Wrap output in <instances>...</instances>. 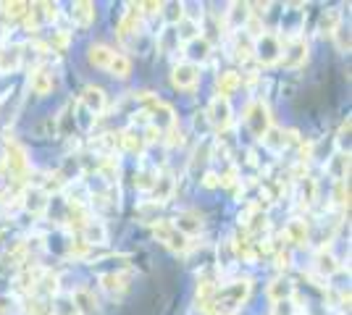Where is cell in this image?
Returning a JSON list of instances; mask_svg holds the SVG:
<instances>
[{
	"label": "cell",
	"instance_id": "8",
	"mask_svg": "<svg viewBox=\"0 0 352 315\" xmlns=\"http://www.w3.org/2000/svg\"><path fill=\"white\" fill-rule=\"evenodd\" d=\"M74 19H76L79 24H85V27H87L89 21L95 19V11H92V5H89V3H76V5H74Z\"/></svg>",
	"mask_w": 352,
	"mask_h": 315
},
{
	"label": "cell",
	"instance_id": "5",
	"mask_svg": "<svg viewBox=\"0 0 352 315\" xmlns=\"http://www.w3.org/2000/svg\"><path fill=\"white\" fill-rule=\"evenodd\" d=\"M210 121H213L216 126H226V124H229V103H226V100H221V97L213 100V108H210Z\"/></svg>",
	"mask_w": 352,
	"mask_h": 315
},
{
	"label": "cell",
	"instance_id": "2",
	"mask_svg": "<svg viewBox=\"0 0 352 315\" xmlns=\"http://www.w3.org/2000/svg\"><path fill=\"white\" fill-rule=\"evenodd\" d=\"M308 56V45L302 43V40H289L287 45H281V63L284 66H297V63H302Z\"/></svg>",
	"mask_w": 352,
	"mask_h": 315
},
{
	"label": "cell",
	"instance_id": "10",
	"mask_svg": "<svg viewBox=\"0 0 352 315\" xmlns=\"http://www.w3.org/2000/svg\"><path fill=\"white\" fill-rule=\"evenodd\" d=\"M236 84H239V76H236V74H223V76H221V79H219V92L223 95V100L232 95V90H234Z\"/></svg>",
	"mask_w": 352,
	"mask_h": 315
},
{
	"label": "cell",
	"instance_id": "4",
	"mask_svg": "<svg viewBox=\"0 0 352 315\" xmlns=\"http://www.w3.org/2000/svg\"><path fill=\"white\" fill-rule=\"evenodd\" d=\"M113 50L105 45H92L89 47V63L92 66H98V69H108L111 66V60H113Z\"/></svg>",
	"mask_w": 352,
	"mask_h": 315
},
{
	"label": "cell",
	"instance_id": "9",
	"mask_svg": "<svg viewBox=\"0 0 352 315\" xmlns=\"http://www.w3.org/2000/svg\"><path fill=\"white\" fill-rule=\"evenodd\" d=\"M108 71H111L113 76H129V60L116 53L113 60H111V66H108Z\"/></svg>",
	"mask_w": 352,
	"mask_h": 315
},
{
	"label": "cell",
	"instance_id": "3",
	"mask_svg": "<svg viewBox=\"0 0 352 315\" xmlns=\"http://www.w3.org/2000/svg\"><path fill=\"white\" fill-rule=\"evenodd\" d=\"M248 124L252 126V135L263 137L268 132V116H265L263 105H250L248 108Z\"/></svg>",
	"mask_w": 352,
	"mask_h": 315
},
{
	"label": "cell",
	"instance_id": "7",
	"mask_svg": "<svg viewBox=\"0 0 352 315\" xmlns=\"http://www.w3.org/2000/svg\"><path fill=\"white\" fill-rule=\"evenodd\" d=\"M85 103L89 105V110H95V113H100L105 105V97H103V90H98V87H89L85 90V97H82Z\"/></svg>",
	"mask_w": 352,
	"mask_h": 315
},
{
	"label": "cell",
	"instance_id": "1",
	"mask_svg": "<svg viewBox=\"0 0 352 315\" xmlns=\"http://www.w3.org/2000/svg\"><path fill=\"white\" fill-rule=\"evenodd\" d=\"M197 79H200V74H197V69L192 63H179L174 69V74H171V82L179 90H192L197 84Z\"/></svg>",
	"mask_w": 352,
	"mask_h": 315
},
{
	"label": "cell",
	"instance_id": "6",
	"mask_svg": "<svg viewBox=\"0 0 352 315\" xmlns=\"http://www.w3.org/2000/svg\"><path fill=\"white\" fill-rule=\"evenodd\" d=\"M32 90L37 92V95H47V92L53 90V74H47V71H34V74H32Z\"/></svg>",
	"mask_w": 352,
	"mask_h": 315
}]
</instances>
